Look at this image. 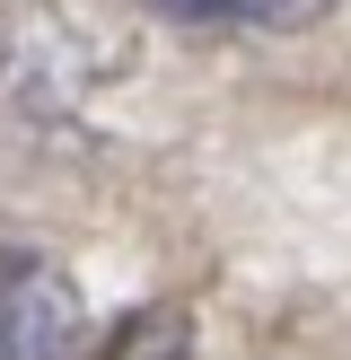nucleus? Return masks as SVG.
Returning a JSON list of instances; mask_svg holds the SVG:
<instances>
[{"mask_svg": "<svg viewBox=\"0 0 351 360\" xmlns=\"http://www.w3.org/2000/svg\"><path fill=\"white\" fill-rule=\"evenodd\" d=\"M140 9L185 27V35H298L333 0H140Z\"/></svg>", "mask_w": 351, "mask_h": 360, "instance_id": "f03ea898", "label": "nucleus"}, {"mask_svg": "<svg viewBox=\"0 0 351 360\" xmlns=\"http://www.w3.org/2000/svg\"><path fill=\"white\" fill-rule=\"evenodd\" d=\"M97 360H185V316L176 308H150V316H132V326L114 334Z\"/></svg>", "mask_w": 351, "mask_h": 360, "instance_id": "7ed1b4c3", "label": "nucleus"}, {"mask_svg": "<svg viewBox=\"0 0 351 360\" xmlns=\"http://www.w3.org/2000/svg\"><path fill=\"white\" fill-rule=\"evenodd\" d=\"M0 360H79V281L44 255H0Z\"/></svg>", "mask_w": 351, "mask_h": 360, "instance_id": "f257e3e1", "label": "nucleus"}]
</instances>
